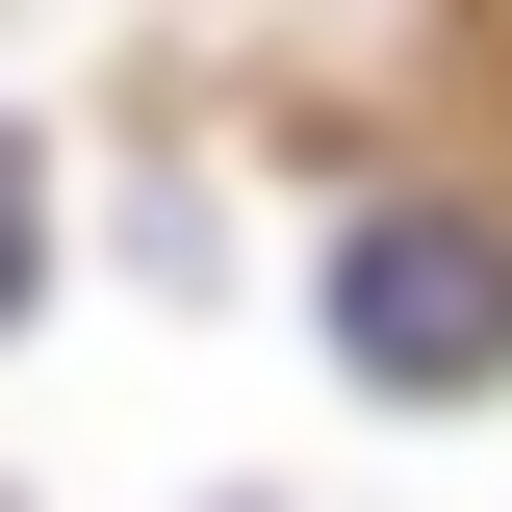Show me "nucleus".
<instances>
[{
    "instance_id": "obj_2",
    "label": "nucleus",
    "mask_w": 512,
    "mask_h": 512,
    "mask_svg": "<svg viewBox=\"0 0 512 512\" xmlns=\"http://www.w3.org/2000/svg\"><path fill=\"white\" fill-rule=\"evenodd\" d=\"M26 282H52V180H26V128H0V333H26Z\"/></svg>"
},
{
    "instance_id": "obj_1",
    "label": "nucleus",
    "mask_w": 512,
    "mask_h": 512,
    "mask_svg": "<svg viewBox=\"0 0 512 512\" xmlns=\"http://www.w3.org/2000/svg\"><path fill=\"white\" fill-rule=\"evenodd\" d=\"M333 359L359 384H512V231L487 205H359L333 231Z\"/></svg>"
}]
</instances>
